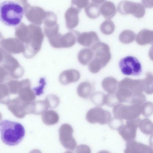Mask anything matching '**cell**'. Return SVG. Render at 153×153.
I'll return each instance as SVG.
<instances>
[{"label":"cell","mask_w":153,"mask_h":153,"mask_svg":"<svg viewBox=\"0 0 153 153\" xmlns=\"http://www.w3.org/2000/svg\"><path fill=\"white\" fill-rule=\"evenodd\" d=\"M8 76V73L2 66H0V82H3Z\"/></svg>","instance_id":"48"},{"label":"cell","mask_w":153,"mask_h":153,"mask_svg":"<svg viewBox=\"0 0 153 153\" xmlns=\"http://www.w3.org/2000/svg\"><path fill=\"white\" fill-rule=\"evenodd\" d=\"M142 106L137 105H125L119 104L113 107V112L115 117L128 120L139 117L141 114Z\"/></svg>","instance_id":"4"},{"label":"cell","mask_w":153,"mask_h":153,"mask_svg":"<svg viewBox=\"0 0 153 153\" xmlns=\"http://www.w3.org/2000/svg\"><path fill=\"white\" fill-rule=\"evenodd\" d=\"M45 101L47 104L49 108H57L60 103L59 98L54 94H50L47 96Z\"/></svg>","instance_id":"39"},{"label":"cell","mask_w":153,"mask_h":153,"mask_svg":"<svg viewBox=\"0 0 153 153\" xmlns=\"http://www.w3.org/2000/svg\"><path fill=\"white\" fill-rule=\"evenodd\" d=\"M153 111V103L151 102H145L141 107V113L145 117H149L152 116Z\"/></svg>","instance_id":"41"},{"label":"cell","mask_w":153,"mask_h":153,"mask_svg":"<svg viewBox=\"0 0 153 153\" xmlns=\"http://www.w3.org/2000/svg\"><path fill=\"white\" fill-rule=\"evenodd\" d=\"M76 153H91V150L88 146L81 145L76 148Z\"/></svg>","instance_id":"47"},{"label":"cell","mask_w":153,"mask_h":153,"mask_svg":"<svg viewBox=\"0 0 153 153\" xmlns=\"http://www.w3.org/2000/svg\"><path fill=\"white\" fill-rule=\"evenodd\" d=\"M0 44L2 49L8 53H23L25 49V45L17 38L3 39Z\"/></svg>","instance_id":"14"},{"label":"cell","mask_w":153,"mask_h":153,"mask_svg":"<svg viewBox=\"0 0 153 153\" xmlns=\"http://www.w3.org/2000/svg\"><path fill=\"white\" fill-rule=\"evenodd\" d=\"M125 153H153V149L151 146L138 143L137 141L127 142L126 145Z\"/></svg>","instance_id":"19"},{"label":"cell","mask_w":153,"mask_h":153,"mask_svg":"<svg viewBox=\"0 0 153 153\" xmlns=\"http://www.w3.org/2000/svg\"><path fill=\"white\" fill-rule=\"evenodd\" d=\"M136 35L134 32L129 30L122 31L119 36V40L124 44H129L134 41Z\"/></svg>","instance_id":"32"},{"label":"cell","mask_w":153,"mask_h":153,"mask_svg":"<svg viewBox=\"0 0 153 153\" xmlns=\"http://www.w3.org/2000/svg\"><path fill=\"white\" fill-rule=\"evenodd\" d=\"M93 91V87L90 83L88 82L81 83L77 89L78 95L81 98L86 99L91 95Z\"/></svg>","instance_id":"26"},{"label":"cell","mask_w":153,"mask_h":153,"mask_svg":"<svg viewBox=\"0 0 153 153\" xmlns=\"http://www.w3.org/2000/svg\"><path fill=\"white\" fill-rule=\"evenodd\" d=\"M32 114L35 115H42L49 109L46 101H37L32 102Z\"/></svg>","instance_id":"30"},{"label":"cell","mask_w":153,"mask_h":153,"mask_svg":"<svg viewBox=\"0 0 153 153\" xmlns=\"http://www.w3.org/2000/svg\"><path fill=\"white\" fill-rule=\"evenodd\" d=\"M119 68L123 74L127 76L140 75L142 71V65L134 56H128L120 60Z\"/></svg>","instance_id":"7"},{"label":"cell","mask_w":153,"mask_h":153,"mask_svg":"<svg viewBox=\"0 0 153 153\" xmlns=\"http://www.w3.org/2000/svg\"><path fill=\"white\" fill-rule=\"evenodd\" d=\"M28 27V40L23 54L25 58L30 59L34 57L40 51L44 40V35L42 29L39 26L31 24Z\"/></svg>","instance_id":"3"},{"label":"cell","mask_w":153,"mask_h":153,"mask_svg":"<svg viewBox=\"0 0 153 153\" xmlns=\"http://www.w3.org/2000/svg\"><path fill=\"white\" fill-rule=\"evenodd\" d=\"M10 94L6 84L0 82V103L7 105L10 100Z\"/></svg>","instance_id":"33"},{"label":"cell","mask_w":153,"mask_h":153,"mask_svg":"<svg viewBox=\"0 0 153 153\" xmlns=\"http://www.w3.org/2000/svg\"><path fill=\"white\" fill-rule=\"evenodd\" d=\"M46 84V82L45 78H41L40 81V85L37 88H34L33 90L36 95H40L43 93V90Z\"/></svg>","instance_id":"46"},{"label":"cell","mask_w":153,"mask_h":153,"mask_svg":"<svg viewBox=\"0 0 153 153\" xmlns=\"http://www.w3.org/2000/svg\"><path fill=\"white\" fill-rule=\"evenodd\" d=\"M105 97L106 95L100 92H97L92 94L91 100L92 102L97 106H103L105 104Z\"/></svg>","instance_id":"38"},{"label":"cell","mask_w":153,"mask_h":153,"mask_svg":"<svg viewBox=\"0 0 153 153\" xmlns=\"http://www.w3.org/2000/svg\"><path fill=\"white\" fill-rule=\"evenodd\" d=\"M85 12L87 16L92 19L98 18L101 13L99 5L93 3L90 4L85 8Z\"/></svg>","instance_id":"31"},{"label":"cell","mask_w":153,"mask_h":153,"mask_svg":"<svg viewBox=\"0 0 153 153\" xmlns=\"http://www.w3.org/2000/svg\"><path fill=\"white\" fill-rule=\"evenodd\" d=\"M137 43L140 45L152 44L153 41V31L148 29L141 30L136 36Z\"/></svg>","instance_id":"23"},{"label":"cell","mask_w":153,"mask_h":153,"mask_svg":"<svg viewBox=\"0 0 153 153\" xmlns=\"http://www.w3.org/2000/svg\"><path fill=\"white\" fill-rule=\"evenodd\" d=\"M153 75L151 73L146 74L145 79H144V91L146 94H152L153 93Z\"/></svg>","instance_id":"37"},{"label":"cell","mask_w":153,"mask_h":153,"mask_svg":"<svg viewBox=\"0 0 153 153\" xmlns=\"http://www.w3.org/2000/svg\"><path fill=\"white\" fill-rule=\"evenodd\" d=\"M73 129L71 125L64 124L59 129V140L66 149L73 151L77 146L76 141L73 137Z\"/></svg>","instance_id":"9"},{"label":"cell","mask_w":153,"mask_h":153,"mask_svg":"<svg viewBox=\"0 0 153 153\" xmlns=\"http://www.w3.org/2000/svg\"><path fill=\"white\" fill-rule=\"evenodd\" d=\"M29 153H42V152L38 149H34L32 150Z\"/></svg>","instance_id":"53"},{"label":"cell","mask_w":153,"mask_h":153,"mask_svg":"<svg viewBox=\"0 0 153 153\" xmlns=\"http://www.w3.org/2000/svg\"><path fill=\"white\" fill-rule=\"evenodd\" d=\"M6 53V52L5 51H4L2 48H0V63L2 62L3 61Z\"/></svg>","instance_id":"51"},{"label":"cell","mask_w":153,"mask_h":153,"mask_svg":"<svg viewBox=\"0 0 153 153\" xmlns=\"http://www.w3.org/2000/svg\"><path fill=\"white\" fill-rule=\"evenodd\" d=\"M102 86L104 91L110 94H115L118 87L117 80L114 77H107L102 82Z\"/></svg>","instance_id":"24"},{"label":"cell","mask_w":153,"mask_h":153,"mask_svg":"<svg viewBox=\"0 0 153 153\" xmlns=\"http://www.w3.org/2000/svg\"><path fill=\"white\" fill-rule=\"evenodd\" d=\"M119 88H126L134 93L142 92L144 91L143 80H133L125 78L119 82Z\"/></svg>","instance_id":"16"},{"label":"cell","mask_w":153,"mask_h":153,"mask_svg":"<svg viewBox=\"0 0 153 153\" xmlns=\"http://www.w3.org/2000/svg\"><path fill=\"white\" fill-rule=\"evenodd\" d=\"M146 100V97L143 94L142 92H136L133 93L129 102L132 104L142 106Z\"/></svg>","instance_id":"36"},{"label":"cell","mask_w":153,"mask_h":153,"mask_svg":"<svg viewBox=\"0 0 153 153\" xmlns=\"http://www.w3.org/2000/svg\"><path fill=\"white\" fill-rule=\"evenodd\" d=\"M119 103L117 100L116 95L113 94H109L106 95L105 97V104L109 107H114L115 105Z\"/></svg>","instance_id":"43"},{"label":"cell","mask_w":153,"mask_h":153,"mask_svg":"<svg viewBox=\"0 0 153 153\" xmlns=\"http://www.w3.org/2000/svg\"><path fill=\"white\" fill-rule=\"evenodd\" d=\"M2 65L8 73V75L13 78L19 79L24 74V70L21 66L18 61L10 54L6 53Z\"/></svg>","instance_id":"8"},{"label":"cell","mask_w":153,"mask_h":153,"mask_svg":"<svg viewBox=\"0 0 153 153\" xmlns=\"http://www.w3.org/2000/svg\"><path fill=\"white\" fill-rule=\"evenodd\" d=\"M24 12V9L19 4L5 1L0 5V20L7 26H17L21 21Z\"/></svg>","instance_id":"2"},{"label":"cell","mask_w":153,"mask_h":153,"mask_svg":"<svg viewBox=\"0 0 153 153\" xmlns=\"http://www.w3.org/2000/svg\"><path fill=\"white\" fill-rule=\"evenodd\" d=\"M3 39V36L1 34V32H0V43H1V41Z\"/></svg>","instance_id":"55"},{"label":"cell","mask_w":153,"mask_h":153,"mask_svg":"<svg viewBox=\"0 0 153 153\" xmlns=\"http://www.w3.org/2000/svg\"><path fill=\"white\" fill-rule=\"evenodd\" d=\"M29 103L22 101L19 97L10 100L7 104L9 110L18 118H23L29 114Z\"/></svg>","instance_id":"13"},{"label":"cell","mask_w":153,"mask_h":153,"mask_svg":"<svg viewBox=\"0 0 153 153\" xmlns=\"http://www.w3.org/2000/svg\"><path fill=\"white\" fill-rule=\"evenodd\" d=\"M81 10L72 6L67 9L65 13L66 25L69 30L76 27L79 23V13Z\"/></svg>","instance_id":"17"},{"label":"cell","mask_w":153,"mask_h":153,"mask_svg":"<svg viewBox=\"0 0 153 153\" xmlns=\"http://www.w3.org/2000/svg\"><path fill=\"white\" fill-rule=\"evenodd\" d=\"M98 153H110L109 152H108V151H100V152H99Z\"/></svg>","instance_id":"54"},{"label":"cell","mask_w":153,"mask_h":153,"mask_svg":"<svg viewBox=\"0 0 153 153\" xmlns=\"http://www.w3.org/2000/svg\"><path fill=\"white\" fill-rule=\"evenodd\" d=\"M139 127L143 134L147 135L152 134L153 123L149 119L146 118L141 120L139 123Z\"/></svg>","instance_id":"34"},{"label":"cell","mask_w":153,"mask_h":153,"mask_svg":"<svg viewBox=\"0 0 153 153\" xmlns=\"http://www.w3.org/2000/svg\"><path fill=\"white\" fill-rule=\"evenodd\" d=\"M19 98L25 102H31L35 100L36 95L31 89V82L28 79L20 81Z\"/></svg>","instance_id":"15"},{"label":"cell","mask_w":153,"mask_h":153,"mask_svg":"<svg viewBox=\"0 0 153 153\" xmlns=\"http://www.w3.org/2000/svg\"><path fill=\"white\" fill-rule=\"evenodd\" d=\"M81 74L78 71L74 69L64 71L59 77L60 82L62 85H67L72 82H75L80 79Z\"/></svg>","instance_id":"20"},{"label":"cell","mask_w":153,"mask_h":153,"mask_svg":"<svg viewBox=\"0 0 153 153\" xmlns=\"http://www.w3.org/2000/svg\"><path fill=\"white\" fill-rule=\"evenodd\" d=\"M87 121L91 124L99 123L104 125L108 124L111 119L110 113L99 107L93 108L90 109L86 114Z\"/></svg>","instance_id":"10"},{"label":"cell","mask_w":153,"mask_h":153,"mask_svg":"<svg viewBox=\"0 0 153 153\" xmlns=\"http://www.w3.org/2000/svg\"><path fill=\"white\" fill-rule=\"evenodd\" d=\"M77 41L79 44L85 47H91L99 42V38L97 33L94 31L79 33L77 37Z\"/></svg>","instance_id":"18"},{"label":"cell","mask_w":153,"mask_h":153,"mask_svg":"<svg viewBox=\"0 0 153 153\" xmlns=\"http://www.w3.org/2000/svg\"><path fill=\"white\" fill-rule=\"evenodd\" d=\"M0 133L3 143L10 146H14L23 140L25 130L20 123L4 120L0 122Z\"/></svg>","instance_id":"1"},{"label":"cell","mask_w":153,"mask_h":153,"mask_svg":"<svg viewBox=\"0 0 153 153\" xmlns=\"http://www.w3.org/2000/svg\"><path fill=\"white\" fill-rule=\"evenodd\" d=\"M119 12L123 15L132 14L137 18H143L146 13L145 7L140 3L123 0L118 5Z\"/></svg>","instance_id":"6"},{"label":"cell","mask_w":153,"mask_h":153,"mask_svg":"<svg viewBox=\"0 0 153 153\" xmlns=\"http://www.w3.org/2000/svg\"><path fill=\"white\" fill-rule=\"evenodd\" d=\"M102 68L103 67L101 62L99 60L95 58L91 62L89 65V70L92 73H98Z\"/></svg>","instance_id":"42"},{"label":"cell","mask_w":153,"mask_h":153,"mask_svg":"<svg viewBox=\"0 0 153 153\" xmlns=\"http://www.w3.org/2000/svg\"><path fill=\"white\" fill-rule=\"evenodd\" d=\"M15 35L16 37L22 43L26 44L28 42V27L24 23H21L15 28Z\"/></svg>","instance_id":"28"},{"label":"cell","mask_w":153,"mask_h":153,"mask_svg":"<svg viewBox=\"0 0 153 153\" xmlns=\"http://www.w3.org/2000/svg\"><path fill=\"white\" fill-rule=\"evenodd\" d=\"M108 124L111 129L115 130H119L124 125L122 120L116 117L111 119Z\"/></svg>","instance_id":"44"},{"label":"cell","mask_w":153,"mask_h":153,"mask_svg":"<svg viewBox=\"0 0 153 153\" xmlns=\"http://www.w3.org/2000/svg\"><path fill=\"white\" fill-rule=\"evenodd\" d=\"M133 93L126 88H120L118 90L116 95L119 103L129 102Z\"/></svg>","instance_id":"29"},{"label":"cell","mask_w":153,"mask_h":153,"mask_svg":"<svg viewBox=\"0 0 153 153\" xmlns=\"http://www.w3.org/2000/svg\"><path fill=\"white\" fill-rule=\"evenodd\" d=\"M73 153L72 152H70V151H67V152H66L65 153Z\"/></svg>","instance_id":"57"},{"label":"cell","mask_w":153,"mask_h":153,"mask_svg":"<svg viewBox=\"0 0 153 153\" xmlns=\"http://www.w3.org/2000/svg\"><path fill=\"white\" fill-rule=\"evenodd\" d=\"M10 94H18L20 88V81L11 80L6 84Z\"/></svg>","instance_id":"40"},{"label":"cell","mask_w":153,"mask_h":153,"mask_svg":"<svg viewBox=\"0 0 153 153\" xmlns=\"http://www.w3.org/2000/svg\"><path fill=\"white\" fill-rule=\"evenodd\" d=\"M94 56L92 49L84 48L79 52L78 54V60L79 62L84 65H88L90 63Z\"/></svg>","instance_id":"27"},{"label":"cell","mask_w":153,"mask_h":153,"mask_svg":"<svg viewBox=\"0 0 153 153\" xmlns=\"http://www.w3.org/2000/svg\"><path fill=\"white\" fill-rule=\"evenodd\" d=\"M91 1L93 3L95 4H99L103 3L104 2H105V0H91Z\"/></svg>","instance_id":"52"},{"label":"cell","mask_w":153,"mask_h":153,"mask_svg":"<svg viewBox=\"0 0 153 153\" xmlns=\"http://www.w3.org/2000/svg\"><path fill=\"white\" fill-rule=\"evenodd\" d=\"M100 29L104 35H111L115 31V25L111 19H107L102 23Z\"/></svg>","instance_id":"35"},{"label":"cell","mask_w":153,"mask_h":153,"mask_svg":"<svg viewBox=\"0 0 153 153\" xmlns=\"http://www.w3.org/2000/svg\"><path fill=\"white\" fill-rule=\"evenodd\" d=\"M143 5L146 8H152L153 0H142Z\"/></svg>","instance_id":"49"},{"label":"cell","mask_w":153,"mask_h":153,"mask_svg":"<svg viewBox=\"0 0 153 153\" xmlns=\"http://www.w3.org/2000/svg\"><path fill=\"white\" fill-rule=\"evenodd\" d=\"M27 19L34 25H41L46 15L47 12L39 6H32L29 4L23 8Z\"/></svg>","instance_id":"11"},{"label":"cell","mask_w":153,"mask_h":153,"mask_svg":"<svg viewBox=\"0 0 153 153\" xmlns=\"http://www.w3.org/2000/svg\"><path fill=\"white\" fill-rule=\"evenodd\" d=\"M137 128L134 126L126 124V125H123L119 129V133L125 141L129 142L135 139Z\"/></svg>","instance_id":"21"},{"label":"cell","mask_w":153,"mask_h":153,"mask_svg":"<svg viewBox=\"0 0 153 153\" xmlns=\"http://www.w3.org/2000/svg\"><path fill=\"white\" fill-rule=\"evenodd\" d=\"M2 119V116L1 114L0 113V122L1 120Z\"/></svg>","instance_id":"56"},{"label":"cell","mask_w":153,"mask_h":153,"mask_svg":"<svg viewBox=\"0 0 153 153\" xmlns=\"http://www.w3.org/2000/svg\"><path fill=\"white\" fill-rule=\"evenodd\" d=\"M79 33L76 31H70L63 35L58 33L48 39L49 41L54 48H70L75 44Z\"/></svg>","instance_id":"5"},{"label":"cell","mask_w":153,"mask_h":153,"mask_svg":"<svg viewBox=\"0 0 153 153\" xmlns=\"http://www.w3.org/2000/svg\"><path fill=\"white\" fill-rule=\"evenodd\" d=\"M89 2V0H72V5L80 10L87 7Z\"/></svg>","instance_id":"45"},{"label":"cell","mask_w":153,"mask_h":153,"mask_svg":"<svg viewBox=\"0 0 153 153\" xmlns=\"http://www.w3.org/2000/svg\"><path fill=\"white\" fill-rule=\"evenodd\" d=\"M93 52L95 59L101 62L103 67H105L111 60L110 48L107 44L99 42L93 46Z\"/></svg>","instance_id":"12"},{"label":"cell","mask_w":153,"mask_h":153,"mask_svg":"<svg viewBox=\"0 0 153 153\" xmlns=\"http://www.w3.org/2000/svg\"><path fill=\"white\" fill-rule=\"evenodd\" d=\"M18 2V4L20 5L21 4L22 5L23 8H25L26 6L28 5L29 4L28 2V0H16Z\"/></svg>","instance_id":"50"},{"label":"cell","mask_w":153,"mask_h":153,"mask_svg":"<svg viewBox=\"0 0 153 153\" xmlns=\"http://www.w3.org/2000/svg\"><path fill=\"white\" fill-rule=\"evenodd\" d=\"M42 120L45 125L53 126L59 121V115L54 111L47 110L42 114Z\"/></svg>","instance_id":"25"},{"label":"cell","mask_w":153,"mask_h":153,"mask_svg":"<svg viewBox=\"0 0 153 153\" xmlns=\"http://www.w3.org/2000/svg\"><path fill=\"white\" fill-rule=\"evenodd\" d=\"M100 11L105 19H110L116 13V7L114 3L110 1H106L101 5Z\"/></svg>","instance_id":"22"}]
</instances>
